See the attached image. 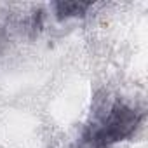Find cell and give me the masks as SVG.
<instances>
[{
    "label": "cell",
    "mask_w": 148,
    "mask_h": 148,
    "mask_svg": "<svg viewBox=\"0 0 148 148\" xmlns=\"http://www.w3.org/2000/svg\"><path fill=\"white\" fill-rule=\"evenodd\" d=\"M141 122V113L124 103H115L99 120L92 122L86 132V143L91 148H110L127 139Z\"/></svg>",
    "instance_id": "1"
},
{
    "label": "cell",
    "mask_w": 148,
    "mask_h": 148,
    "mask_svg": "<svg viewBox=\"0 0 148 148\" xmlns=\"http://www.w3.org/2000/svg\"><path fill=\"white\" fill-rule=\"evenodd\" d=\"M91 7L89 2H58L56 12L59 18H73V16H82Z\"/></svg>",
    "instance_id": "2"
}]
</instances>
